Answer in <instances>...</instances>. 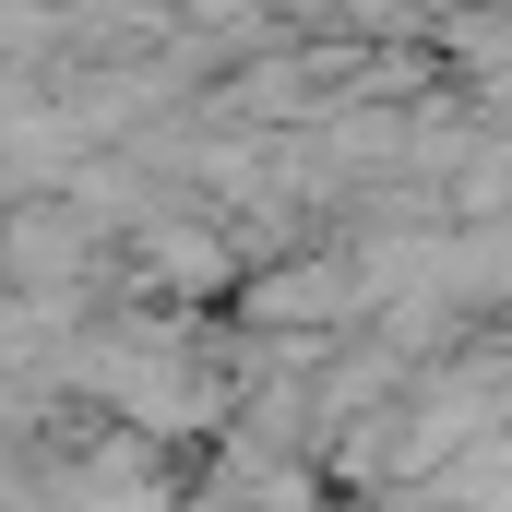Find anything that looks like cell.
<instances>
[{"label":"cell","mask_w":512,"mask_h":512,"mask_svg":"<svg viewBox=\"0 0 512 512\" xmlns=\"http://www.w3.org/2000/svg\"><path fill=\"white\" fill-rule=\"evenodd\" d=\"M346 310H358L346 262H274L251 286V322H346Z\"/></svg>","instance_id":"cell-1"}]
</instances>
